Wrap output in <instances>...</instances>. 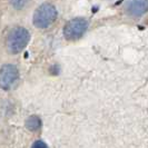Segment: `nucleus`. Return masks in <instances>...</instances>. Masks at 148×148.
<instances>
[{
	"label": "nucleus",
	"instance_id": "1",
	"mask_svg": "<svg viewBox=\"0 0 148 148\" xmlns=\"http://www.w3.org/2000/svg\"><path fill=\"white\" fill-rule=\"evenodd\" d=\"M29 41L30 32L25 27H21V26L14 27L9 31L7 36V40H6L8 51L10 53H14V55L19 53L27 47Z\"/></svg>",
	"mask_w": 148,
	"mask_h": 148
},
{
	"label": "nucleus",
	"instance_id": "2",
	"mask_svg": "<svg viewBox=\"0 0 148 148\" xmlns=\"http://www.w3.org/2000/svg\"><path fill=\"white\" fill-rule=\"evenodd\" d=\"M57 17H58V11L56 7L49 2H44L36 9L32 17V22L35 27L40 29H46L57 20Z\"/></svg>",
	"mask_w": 148,
	"mask_h": 148
},
{
	"label": "nucleus",
	"instance_id": "3",
	"mask_svg": "<svg viewBox=\"0 0 148 148\" xmlns=\"http://www.w3.org/2000/svg\"><path fill=\"white\" fill-rule=\"evenodd\" d=\"M88 29V21L82 18H74L67 22L64 27V36L69 41L78 40L85 35V32Z\"/></svg>",
	"mask_w": 148,
	"mask_h": 148
},
{
	"label": "nucleus",
	"instance_id": "4",
	"mask_svg": "<svg viewBox=\"0 0 148 148\" xmlns=\"http://www.w3.org/2000/svg\"><path fill=\"white\" fill-rule=\"evenodd\" d=\"M19 79V71L15 65L7 64L0 68V88L9 90Z\"/></svg>",
	"mask_w": 148,
	"mask_h": 148
},
{
	"label": "nucleus",
	"instance_id": "5",
	"mask_svg": "<svg viewBox=\"0 0 148 148\" xmlns=\"http://www.w3.org/2000/svg\"><path fill=\"white\" fill-rule=\"evenodd\" d=\"M125 11L132 18H140L148 11V0H127Z\"/></svg>",
	"mask_w": 148,
	"mask_h": 148
},
{
	"label": "nucleus",
	"instance_id": "6",
	"mask_svg": "<svg viewBox=\"0 0 148 148\" xmlns=\"http://www.w3.org/2000/svg\"><path fill=\"white\" fill-rule=\"evenodd\" d=\"M26 127L30 132H37L41 128V119L36 115H32L26 120Z\"/></svg>",
	"mask_w": 148,
	"mask_h": 148
},
{
	"label": "nucleus",
	"instance_id": "7",
	"mask_svg": "<svg viewBox=\"0 0 148 148\" xmlns=\"http://www.w3.org/2000/svg\"><path fill=\"white\" fill-rule=\"evenodd\" d=\"M30 0H10V5L15 10H22L28 6Z\"/></svg>",
	"mask_w": 148,
	"mask_h": 148
},
{
	"label": "nucleus",
	"instance_id": "8",
	"mask_svg": "<svg viewBox=\"0 0 148 148\" xmlns=\"http://www.w3.org/2000/svg\"><path fill=\"white\" fill-rule=\"evenodd\" d=\"M31 148H48V147H47V145L45 144L44 141L37 140V141H35V143L32 144V147H31Z\"/></svg>",
	"mask_w": 148,
	"mask_h": 148
}]
</instances>
